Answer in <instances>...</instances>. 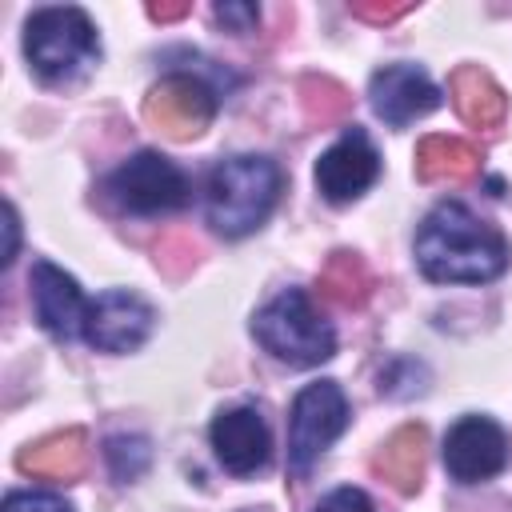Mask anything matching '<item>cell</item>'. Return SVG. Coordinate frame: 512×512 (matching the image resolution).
I'll list each match as a JSON object with an SVG mask.
<instances>
[{"label":"cell","mask_w":512,"mask_h":512,"mask_svg":"<svg viewBox=\"0 0 512 512\" xmlns=\"http://www.w3.org/2000/svg\"><path fill=\"white\" fill-rule=\"evenodd\" d=\"M416 264L440 284H484L508 268V244L496 224L456 200H444L416 232Z\"/></svg>","instance_id":"obj_1"},{"label":"cell","mask_w":512,"mask_h":512,"mask_svg":"<svg viewBox=\"0 0 512 512\" xmlns=\"http://www.w3.org/2000/svg\"><path fill=\"white\" fill-rule=\"evenodd\" d=\"M276 196H280V168L268 156H228L208 172V188H204L208 224L220 236L240 240L272 216Z\"/></svg>","instance_id":"obj_2"},{"label":"cell","mask_w":512,"mask_h":512,"mask_svg":"<svg viewBox=\"0 0 512 512\" xmlns=\"http://www.w3.org/2000/svg\"><path fill=\"white\" fill-rule=\"evenodd\" d=\"M256 340L264 344V352H272L276 360L292 364V368H312L324 364L336 352V332L332 324L312 308V300L300 288H288L280 296H272L256 320H252Z\"/></svg>","instance_id":"obj_3"},{"label":"cell","mask_w":512,"mask_h":512,"mask_svg":"<svg viewBox=\"0 0 512 512\" xmlns=\"http://www.w3.org/2000/svg\"><path fill=\"white\" fill-rule=\"evenodd\" d=\"M24 56L36 68V76L60 84V80L80 76L100 56V40H96L88 12L68 8V4L40 8L24 24Z\"/></svg>","instance_id":"obj_4"},{"label":"cell","mask_w":512,"mask_h":512,"mask_svg":"<svg viewBox=\"0 0 512 512\" xmlns=\"http://www.w3.org/2000/svg\"><path fill=\"white\" fill-rule=\"evenodd\" d=\"M108 196L132 216H160L188 204V176L160 152H136L108 176Z\"/></svg>","instance_id":"obj_5"},{"label":"cell","mask_w":512,"mask_h":512,"mask_svg":"<svg viewBox=\"0 0 512 512\" xmlns=\"http://www.w3.org/2000/svg\"><path fill=\"white\" fill-rule=\"evenodd\" d=\"M348 424V400L332 380L308 384L292 400V420H288V464L296 472H308L312 460L344 432Z\"/></svg>","instance_id":"obj_6"},{"label":"cell","mask_w":512,"mask_h":512,"mask_svg":"<svg viewBox=\"0 0 512 512\" xmlns=\"http://www.w3.org/2000/svg\"><path fill=\"white\" fill-rule=\"evenodd\" d=\"M216 116V96L204 80L196 76H164L160 84L148 88L144 96V120L168 140H192L200 136Z\"/></svg>","instance_id":"obj_7"},{"label":"cell","mask_w":512,"mask_h":512,"mask_svg":"<svg viewBox=\"0 0 512 512\" xmlns=\"http://www.w3.org/2000/svg\"><path fill=\"white\" fill-rule=\"evenodd\" d=\"M508 464V436L488 416H464L444 436V468L460 484H480L504 472Z\"/></svg>","instance_id":"obj_8"},{"label":"cell","mask_w":512,"mask_h":512,"mask_svg":"<svg viewBox=\"0 0 512 512\" xmlns=\"http://www.w3.org/2000/svg\"><path fill=\"white\" fill-rule=\"evenodd\" d=\"M380 176V156L372 148V140L364 136V128H348L320 160H316V188L324 200L332 204H348L356 196H364Z\"/></svg>","instance_id":"obj_9"},{"label":"cell","mask_w":512,"mask_h":512,"mask_svg":"<svg viewBox=\"0 0 512 512\" xmlns=\"http://www.w3.org/2000/svg\"><path fill=\"white\" fill-rule=\"evenodd\" d=\"M152 304L136 292H104L88 304L84 320V340L100 352H132L148 340L152 332Z\"/></svg>","instance_id":"obj_10"},{"label":"cell","mask_w":512,"mask_h":512,"mask_svg":"<svg viewBox=\"0 0 512 512\" xmlns=\"http://www.w3.org/2000/svg\"><path fill=\"white\" fill-rule=\"evenodd\" d=\"M368 96H372V112L384 124H392V128H404V124L428 116L440 104L436 84L420 68H412V64H388V68H380L372 76V84H368Z\"/></svg>","instance_id":"obj_11"},{"label":"cell","mask_w":512,"mask_h":512,"mask_svg":"<svg viewBox=\"0 0 512 512\" xmlns=\"http://www.w3.org/2000/svg\"><path fill=\"white\" fill-rule=\"evenodd\" d=\"M28 284H32V308H36V320L44 324V332H52L56 340H72L76 332H84L88 304L68 272H60L48 260H36L28 272Z\"/></svg>","instance_id":"obj_12"},{"label":"cell","mask_w":512,"mask_h":512,"mask_svg":"<svg viewBox=\"0 0 512 512\" xmlns=\"http://www.w3.org/2000/svg\"><path fill=\"white\" fill-rule=\"evenodd\" d=\"M212 448L228 472L248 476V472L268 464L272 436H268V424L256 408H228L212 420Z\"/></svg>","instance_id":"obj_13"},{"label":"cell","mask_w":512,"mask_h":512,"mask_svg":"<svg viewBox=\"0 0 512 512\" xmlns=\"http://www.w3.org/2000/svg\"><path fill=\"white\" fill-rule=\"evenodd\" d=\"M84 464H88V432L84 428L48 432L16 452V468L32 480H64L68 484L84 472Z\"/></svg>","instance_id":"obj_14"},{"label":"cell","mask_w":512,"mask_h":512,"mask_svg":"<svg viewBox=\"0 0 512 512\" xmlns=\"http://www.w3.org/2000/svg\"><path fill=\"white\" fill-rule=\"evenodd\" d=\"M424 464H428V432L424 424H400L372 456V472L396 488L400 496L420 492L424 484Z\"/></svg>","instance_id":"obj_15"},{"label":"cell","mask_w":512,"mask_h":512,"mask_svg":"<svg viewBox=\"0 0 512 512\" xmlns=\"http://www.w3.org/2000/svg\"><path fill=\"white\" fill-rule=\"evenodd\" d=\"M448 96H452L460 120L472 124V128H496L504 120V112H508L504 88L480 64H460L448 76Z\"/></svg>","instance_id":"obj_16"},{"label":"cell","mask_w":512,"mask_h":512,"mask_svg":"<svg viewBox=\"0 0 512 512\" xmlns=\"http://www.w3.org/2000/svg\"><path fill=\"white\" fill-rule=\"evenodd\" d=\"M480 172V152L460 136H424L416 144V176L436 180H472Z\"/></svg>","instance_id":"obj_17"},{"label":"cell","mask_w":512,"mask_h":512,"mask_svg":"<svg viewBox=\"0 0 512 512\" xmlns=\"http://www.w3.org/2000/svg\"><path fill=\"white\" fill-rule=\"evenodd\" d=\"M316 288H320L332 304L356 308V304H364L368 292H372V272H368V264H364L356 252L340 248V252H332V256L324 260V268H320V276H316Z\"/></svg>","instance_id":"obj_18"},{"label":"cell","mask_w":512,"mask_h":512,"mask_svg":"<svg viewBox=\"0 0 512 512\" xmlns=\"http://www.w3.org/2000/svg\"><path fill=\"white\" fill-rule=\"evenodd\" d=\"M300 104H304V116L312 124H340L348 112H352V96L340 80L332 76H304L300 80Z\"/></svg>","instance_id":"obj_19"},{"label":"cell","mask_w":512,"mask_h":512,"mask_svg":"<svg viewBox=\"0 0 512 512\" xmlns=\"http://www.w3.org/2000/svg\"><path fill=\"white\" fill-rule=\"evenodd\" d=\"M152 252H156V256H152V260H156V268H160L164 276H172V280L188 276V272L200 264V244H196L192 236H180V232L164 236Z\"/></svg>","instance_id":"obj_20"},{"label":"cell","mask_w":512,"mask_h":512,"mask_svg":"<svg viewBox=\"0 0 512 512\" xmlns=\"http://www.w3.org/2000/svg\"><path fill=\"white\" fill-rule=\"evenodd\" d=\"M0 512H72V508L52 492H12Z\"/></svg>","instance_id":"obj_21"},{"label":"cell","mask_w":512,"mask_h":512,"mask_svg":"<svg viewBox=\"0 0 512 512\" xmlns=\"http://www.w3.org/2000/svg\"><path fill=\"white\" fill-rule=\"evenodd\" d=\"M212 16H216L228 32H236V36H244V32H252V28L260 24V12H256L252 4H216Z\"/></svg>","instance_id":"obj_22"},{"label":"cell","mask_w":512,"mask_h":512,"mask_svg":"<svg viewBox=\"0 0 512 512\" xmlns=\"http://www.w3.org/2000/svg\"><path fill=\"white\" fill-rule=\"evenodd\" d=\"M316 512H372V500L360 488H336L316 504Z\"/></svg>","instance_id":"obj_23"},{"label":"cell","mask_w":512,"mask_h":512,"mask_svg":"<svg viewBox=\"0 0 512 512\" xmlns=\"http://www.w3.org/2000/svg\"><path fill=\"white\" fill-rule=\"evenodd\" d=\"M408 12H412V4H380V0H356L352 4V16L372 20V24H388V20H400Z\"/></svg>","instance_id":"obj_24"},{"label":"cell","mask_w":512,"mask_h":512,"mask_svg":"<svg viewBox=\"0 0 512 512\" xmlns=\"http://www.w3.org/2000/svg\"><path fill=\"white\" fill-rule=\"evenodd\" d=\"M188 12H192V4H188V0H176V4H164V0H160V4H148V16H152V20H160V24L180 20V16H188Z\"/></svg>","instance_id":"obj_25"},{"label":"cell","mask_w":512,"mask_h":512,"mask_svg":"<svg viewBox=\"0 0 512 512\" xmlns=\"http://www.w3.org/2000/svg\"><path fill=\"white\" fill-rule=\"evenodd\" d=\"M4 232H8V248H4V264H12L16 260V236H20V220H16V208L12 204H4Z\"/></svg>","instance_id":"obj_26"}]
</instances>
